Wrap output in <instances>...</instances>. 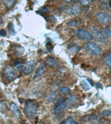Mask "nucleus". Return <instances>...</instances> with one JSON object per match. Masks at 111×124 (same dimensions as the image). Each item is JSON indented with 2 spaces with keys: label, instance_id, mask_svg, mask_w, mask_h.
<instances>
[{
  "label": "nucleus",
  "instance_id": "obj_1",
  "mask_svg": "<svg viewBox=\"0 0 111 124\" xmlns=\"http://www.w3.org/2000/svg\"><path fill=\"white\" fill-rule=\"evenodd\" d=\"M38 109V104L35 100H29L25 102L24 112L29 118H33L36 116Z\"/></svg>",
  "mask_w": 111,
  "mask_h": 124
},
{
  "label": "nucleus",
  "instance_id": "obj_2",
  "mask_svg": "<svg viewBox=\"0 0 111 124\" xmlns=\"http://www.w3.org/2000/svg\"><path fill=\"white\" fill-rule=\"evenodd\" d=\"M89 29L90 31L91 35H92V37H94L95 39H96L98 42L103 44H105L107 42V35H105V33L103 31H101L99 28H97V27L91 25L89 27Z\"/></svg>",
  "mask_w": 111,
  "mask_h": 124
},
{
  "label": "nucleus",
  "instance_id": "obj_3",
  "mask_svg": "<svg viewBox=\"0 0 111 124\" xmlns=\"http://www.w3.org/2000/svg\"><path fill=\"white\" fill-rule=\"evenodd\" d=\"M67 106L66 100L64 98H59L55 102L53 107L54 112L57 115L62 114L64 111L65 108Z\"/></svg>",
  "mask_w": 111,
  "mask_h": 124
},
{
  "label": "nucleus",
  "instance_id": "obj_4",
  "mask_svg": "<svg viewBox=\"0 0 111 124\" xmlns=\"http://www.w3.org/2000/svg\"><path fill=\"white\" fill-rule=\"evenodd\" d=\"M85 48L89 53L94 56H98L101 54V49L98 45L92 42H87L85 44Z\"/></svg>",
  "mask_w": 111,
  "mask_h": 124
},
{
  "label": "nucleus",
  "instance_id": "obj_5",
  "mask_svg": "<svg viewBox=\"0 0 111 124\" xmlns=\"http://www.w3.org/2000/svg\"><path fill=\"white\" fill-rule=\"evenodd\" d=\"M3 74L5 77L9 81H13L18 76V73L16 72V70L10 65H7L5 67L3 70Z\"/></svg>",
  "mask_w": 111,
  "mask_h": 124
},
{
  "label": "nucleus",
  "instance_id": "obj_6",
  "mask_svg": "<svg viewBox=\"0 0 111 124\" xmlns=\"http://www.w3.org/2000/svg\"><path fill=\"white\" fill-rule=\"evenodd\" d=\"M75 35L78 39L85 41H90L93 39V37L91 33L84 29H77L75 31Z\"/></svg>",
  "mask_w": 111,
  "mask_h": 124
},
{
  "label": "nucleus",
  "instance_id": "obj_7",
  "mask_svg": "<svg viewBox=\"0 0 111 124\" xmlns=\"http://www.w3.org/2000/svg\"><path fill=\"white\" fill-rule=\"evenodd\" d=\"M95 18L97 21L103 25H107L110 23L111 20V16L106 12H97L95 14Z\"/></svg>",
  "mask_w": 111,
  "mask_h": 124
},
{
  "label": "nucleus",
  "instance_id": "obj_8",
  "mask_svg": "<svg viewBox=\"0 0 111 124\" xmlns=\"http://www.w3.org/2000/svg\"><path fill=\"white\" fill-rule=\"evenodd\" d=\"M35 66H36L35 61H30L27 62L23 68V72L24 73V75H28L31 74L32 71H34Z\"/></svg>",
  "mask_w": 111,
  "mask_h": 124
},
{
  "label": "nucleus",
  "instance_id": "obj_9",
  "mask_svg": "<svg viewBox=\"0 0 111 124\" xmlns=\"http://www.w3.org/2000/svg\"><path fill=\"white\" fill-rule=\"evenodd\" d=\"M98 118L95 114H88L83 116L81 118V122L83 124H88L90 122H95L97 120Z\"/></svg>",
  "mask_w": 111,
  "mask_h": 124
},
{
  "label": "nucleus",
  "instance_id": "obj_10",
  "mask_svg": "<svg viewBox=\"0 0 111 124\" xmlns=\"http://www.w3.org/2000/svg\"><path fill=\"white\" fill-rule=\"evenodd\" d=\"M10 111L12 112V114H13V116L15 118H18L21 115L20 110L19 109L18 106L14 103H12L10 105Z\"/></svg>",
  "mask_w": 111,
  "mask_h": 124
},
{
  "label": "nucleus",
  "instance_id": "obj_11",
  "mask_svg": "<svg viewBox=\"0 0 111 124\" xmlns=\"http://www.w3.org/2000/svg\"><path fill=\"white\" fill-rule=\"evenodd\" d=\"M80 11H81V9L77 5H74L67 9V14H68L69 16H75L79 14Z\"/></svg>",
  "mask_w": 111,
  "mask_h": 124
},
{
  "label": "nucleus",
  "instance_id": "obj_12",
  "mask_svg": "<svg viewBox=\"0 0 111 124\" xmlns=\"http://www.w3.org/2000/svg\"><path fill=\"white\" fill-rule=\"evenodd\" d=\"M12 52L16 57H21L24 53V48L20 46L16 45L14 47H12Z\"/></svg>",
  "mask_w": 111,
  "mask_h": 124
},
{
  "label": "nucleus",
  "instance_id": "obj_13",
  "mask_svg": "<svg viewBox=\"0 0 111 124\" xmlns=\"http://www.w3.org/2000/svg\"><path fill=\"white\" fill-rule=\"evenodd\" d=\"M45 70H46V66H45L44 64H42L39 66V68L37 70V71H36V73H35L34 77H33V79H37L40 78L43 75V73H44Z\"/></svg>",
  "mask_w": 111,
  "mask_h": 124
},
{
  "label": "nucleus",
  "instance_id": "obj_14",
  "mask_svg": "<svg viewBox=\"0 0 111 124\" xmlns=\"http://www.w3.org/2000/svg\"><path fill=\"white\" fill-rule=\"evenodd\" d=\"M57 98V94L56 92L54 91H49L46 94V100L47 101L51 103V102L54 101L55 99Z\"/></svg>",
  "mask_w": 111,
  "mask_h": 124
},
{
  "label": "nucleus",
  "instance_id": "obj_15",
  "mask_svg": "<svg viewBox=\"0 0 111 124\" xmlns=\"http://www.w3.org/2000/svg\"><path fill=\"white\" fill-rule=\"evenodd\" d=\"M103 60L105 64L109 67V68L111 71V53H105V55H103Z\"/></svg>",
  "mask_w": 111,
  "mask_h": 124
},
{
  "label": "nucleus",
  "instance_id": "obj_16",
  "mask_svg": "<svg viewBox=\"0 0 111 124\" xmlns=\"http://www.w3.org/2000/svg\"><path fill=\"white\" fill-rule=\"evenodd\" d=\"M3 3L8 9L12 8L16 3V0H2Z\"/></svg>",
  "mask_w": 111,
  "mask_h": 124
},
{
  "label": "nucleus",
  "instance_id": "obj_17",
  "mask_svg": "<svg viewBox=\"0 0 111 124\" xmlns=\"http://www.w3.org/2000/svg\"><path fill=\"white\" fill-rule=\"evenodd\" d=\"M46 62L48 65L50 66H55L57 65V62L56 60L51 57H48L46 59Z\"/></svg>",
  "mask_w": 111,
  "mask_h": 124
},
{
  "label": "nucleus",
  "instance_id": "obj_18",
  "mask_svg": "<svg viewBox=\"0 0 111 124\" xmlns=\"http://www.w3.org/2000/svg\"><path fill=\"white\" fill-rule=\"evenodd\" d=\"M69 51H70L71 53H76L77 52H79L81 49V47L77 46V45H73L70 46V47H69Z\"/></svg>",
  "mask_w": 111,
  "mask_h": 124
},
{
  "label": "nucleus",
  "instance_id": "obj_19",
  "mask_svg": "<svg viewBox=\"0 0 111 124\" xmlns=\"http://www.w3.org/2000/svg\"><path fill=\"white\" fill-rule=\"evenodd\" d=\"M8 30L9 33H10V35H14L16 34V31H15V29H14V25H13L12 23H9V24L8 25Z\"/></svg>",
  "mask_w": 111,
  "mask_h": 124
},
{
  "label": "nucleus",
  "instance_id": "obj_20",
  "mask_svg": "<svg viewBox=\"0 0 111 124\" xmlns=\"http://www.w3.org/2000/svg\"><path fill=\"white\" fill-rule=\"evenodd\" d=\"M77 101V98L75 96H70L68 98V103L69 105H73Z\"/></svg>",
  "mask_w": 111,
  "mask_h": 124
},
{
  "label": "nucleus",
  "instance_id": "obj_21",
  "mask_svg": "<svg viewBox=\"0 0 111 124\" xmlns=\"http://www.w3.org/2000/svg\"><path fill=\"white\" fill-rule=\"evenodd\" d=\"M7 108V105L5 101H1L0 102V111L3 112Z\"/></svg>",
  "mask_w": 111,
  "mask_h": 124
},
{
  "label": "nucleus",
  "instance_id": "obj_22",
  "mask_svg": "<svg viewBox=\"0 0 111 124\" xmlns=\"http://www.w3.org/2000/svg\"><path fill=\"white\" fill-rule=\"evenodd\" d=\"M81 87L83 88V89L86 90V91H87V90H88L90 89V86L88 85V83L85 81H82L81 82Z\"/></svg>",
  "mask_w": 111,
  "mask_h": 124
},
{
  "label": "nucleus",
  "instance_id": "obj_23",
  "mask_svg": "<svg viewBox=\"0 0 111 124\" xmlns=\"http://www.w3.org/2000/svg\"><path fill=\"white\" fill-rule=\"evenodd\" d=\"M59 92L61 93H63V94H68L70 92V90L69 89L68 87H66V86H63L59 88Z\"/></svg>",
  "mask_w": 111,
  "mask_h": 124
},
{
  "label": "nucleus",
  "instance_id": "obj_24",
  "mask_svg": "<svg viewBox=\"0 0 111 124\" xmlns=\"http://www.w3.org/2000/svg\"><path fill=\"white\" fill-rule=\"evenodd\" d=\"M67 25L69 27H76L77 25V22L76 20H71L69 21L68 22H67Z\"/></svg>",
  "mask_w": 111,
  "mask_h": 124
},
{
  "label": "nucleus",
  "instance_id": "obj_25",
  "mask_svg": "<svg viewBox=\"0 0 111 124\" xmlns=\"http://www.w3.org/2000/svg\"><path fill=\"white\" fill-rule=\"evenodd\" d=\"M101 114L103 116H106V117H109V116H111V110H103Z\"/></svg>",
  "mask_w": 111,
  "mask_h": 124
},
{
  "label": "nucleus",
  "instance_id": "obj_26",
  "mask_svg": "<svg viewBox=\"0 0 111 124\" xmlns=\"http://www.w3.org/2000/svg\"><path fill=\"white\" fill-rule=\"evenodd\" d=\"M67 122L66 124H78L77 122H75V120H73L72 118H71V117H68V118L66 119Z\"/></svg>",
  "mask_w": 111,
  "mask_h": 124
},
{
  "label": "nucleus",
  "instance_id": "obj_27",
  "mask_svg": "<svg viewBox=\"0 0 111 124\" xmlns=\"http://www.w3.org/2000/svg\"><path fill=\"white\" fill-rule=\"evenodd\" d=\"M103 32L105 33V35L111 39V30L109 29L108 28H104L103 29Z\"/></svg>",
  "mask_w": 111,
  "mask_h": 124
},
{
  "label": "nucleus",
  "instance_id": "obj_28",
  "mask_svg": "<svg viewBox=\"0 0 111 124\" xmlns=\"http://www.w3.org/2000/svg\"><path fill=\"white\" fill-rule=\"evenodd\" d=\"M53 48V46L51 42H48L46 44V49L47 50L49 51V52H51L52 51Z\"/></svg>",
  "mask_w": 111,
  "mask_h": 124
},
{
  "label": "nucleus",
  "instance_id": "obj_29",
  "mask_svg": "<svg viewBox=\"0 0 111 124\" xmlns=\"http://www.w3.org/2000/svg\"><path fill=\"white\" fill-rule=\"evenodd\" d=\"M100 7L102 9H105V10L109 9V5L107 4V3L105 2H101V4L100 5Z\"/></svg>",
  "mask_w": 111,
  "mask_h": 124
},
{
  "label": "nucleus",
  "instance_id": "obj_30",
  "mask_svg": "<svg viewBox=\"0 0 111 124\" xmlns=\"http://www.w3.org/2000/svg\"><path fill=\"white\" fill-rule=\"evenodd\" d=\"M39 12H42V13H49V10L46 8V7H42L39 9Z\"/></svg>",
  "mask_w": 111,
  "mask_h": 124
},
{
  "label": "nucleus",
  "instance_id": "obj_31",
  "mask_svg": "<svg viewBox=\"0 0 111 124\" xmlns=\"http://www.w3.org/2000/svg\"><path fill=\"white\" fill-rule=\"evenodd\" d=\"M46 19L48 22H52L53 21H55V18L53 16H48Z\"/></svg>",
  "mask_w": 111,
  "mask_h": 124
},
{
  "label": "nucleus",
  "instance_id": "obj_32",
  "mask_svg": "<svg viewBox=\"0 0 111 124\" xmlns=\"http://www.w3.org/2000/svg\"><path fill=\"white\" fill-rule=\"evenodd\" d=\"M79 1L81 5H85V6H87L89 4V0H79Z\"/></svg>",
  "mask_w": 111,
  "mask_h": 124
},
{
  "label": "nucleus",
  "instance_id": "obj_33",
  "mask_svg": "<svg viewBox=\"0 0 111 124\" xmlns=\"http://www.w3.org/2000/svg\"><path fill=\"white\" fill-rule=\"evenodd\" d=\"M6 35H7L6 31L4 30V29L0 30V36H1V37H5Z\"/></svg>",
  "mask_w": 111,
  "mask_h": 124
},
{
  "label": "nucleus",
  "instance_id": "obj_34",
  "mask_svg": "<svg viewBox=\"0 0 111 124\" xmlns=\"http://www.w3.org/2000/svg\"><path fill=\"white\" fill-rule=\"evenodd\" d=\"M95 86H96V87L97 88H102V86H101V85H100L99 83H96V85H95Z\"/></svg>",
  "mask_w": 111,
  "mask_h": 124
},
{
  "label": "nucleus",
  "instance_id": "obj_35",
  "mask_svg": "<svg viewBox=\"0 0 111 124\" xmlns=\"http://www.w3.org/2000/svg\"><path fill=\"white\" fill-rule=\"evenodd\" d=\"M87 80H88V81L90 82V84L91 85H92V86H93V85H94L93 82H92V81H90V80L89 79H87Z\"/></svg>",
  "mask_w": 111,
  "mask_h": 124
},
{
  "label": "nucleus",
  "instance_id": "obj_36",
  "mask_svg": "<svg viewBox=\"0 0 111 124\" xmlns=\"http://www.w3.org/2000/svg\"><path fill=\"white\" fill-rule=\"evenodd\" d=\"M66 122H67V120H65L64 121H63V122H61L60 124H66Z\"/></svg>",
  "mask_w": 111,
  "mask_h": 124
},
{
  "label": "nucleus",
  "instance_id": "obj_37",
  "mask_svg": "<svg viewBox=\"0 0 111 124\" xmlns=\"http://www.w3.org/2000/svg\"><path fill=\"white\" fill-rule=\"evenodd\" d=\"M91 1H94L95 0H91Z\"/></svg>",
  "mask_w": 111,
  "mask_h": 124
}]
</instances>
